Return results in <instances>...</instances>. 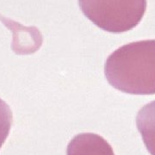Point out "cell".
<instances>
[{"label":"cell","instance_id":"5","mask_svg":"<svg viewBox=\"0 0 155 155\" xmlns=\"http://www.w3.org/2000/svg\"><path fill=\"white\" fill-rule=\"evenodd\" d=\"M13 122L12 111L4 100L0 98V149L9 136Z\"/></svg>","mask_w":155,"mask_h":155},{"label":"cell","instance_id":"4","mask_svg":"<svg viewBox=\"0 0 155 155\" xmlns=\"http://www.w3.org/2000/svg\"><path fill=\"white\" fill-rule=\"evenodd\" d=\"M136 126L147 151L151 155H155V101L139 110Z\"/></svg>","mask_w":155,"mask_h":155},{"label":"cell","instance_id":"1","mask_svg":"<svg viewBox=\"0 0 155 155\" xmlns=\"http://www.w3.org/2000/svg\"><path fill=\"white\" fill-rule=\"evenodd\" d=\"M105 77L111 86L132 95L155 94V40L123 45L108 57Z\"/></svg>","mask_w":155,"mask_h":155},{"label":"cell","instance_id":"3","mask_svg":"<svg viewBox=\"0 0 155 155\" xmlns=\"http://www.w3.org/2000/svg\"><path fill=\"white\" fill-rule=\"evenodd\" d=\"M67 155H115L110 143L98 134L84 133L74 136L67 146Z\"/></svg>","mask_w":155,"mask_h":155},{"label":"cell","instance_id":"2","mask_svg":"<svg viewBox=\"0 0 155 155\" xmlns=\"http://www.w3.org/2000/svg\"><path fill=\"white\" fill-rule=\"evenodd\" d=\"M147 0H78L84 15L101 29L120 34L141 22Z\"/></svg>","mask_w":155,"mask_h":155}]
</instances>
